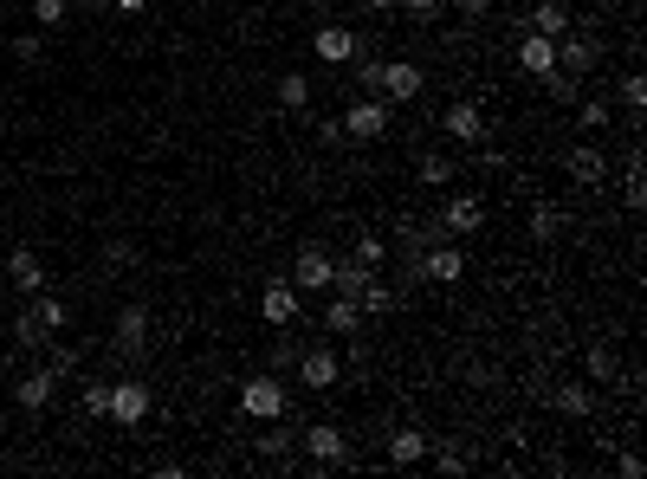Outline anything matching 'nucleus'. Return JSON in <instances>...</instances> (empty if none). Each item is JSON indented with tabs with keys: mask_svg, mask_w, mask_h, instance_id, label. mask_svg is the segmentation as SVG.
I'll list each match as a JSON object with an SVG mask.
<instances>
[{
	"mask_svg": "<svg viewBox=\"0 0 647 479\" xmlns=\"http://www.w3.org/2000/svg\"><path fill=\"white\" fill-rule=\"evenodd\" d=\"M421 85H428V72H421L415 59H382L376 65V98H389V104H415Z\"/></svg>",
	"mask_w": 647,
	"mask_h": 479,
	"instance_id": "f257e3e1",
	"label": "nucleus"
},
{
	"mask_svg": "<svg viewBox=\"0 0 647 479\" xmlns=\"http://www.w3.org/2000/svg\"><path fill=\"white\" fill-rule=\"evenodd\" d=\"M240 415H246V421H279V415H285V382H279V376L240 382Z\"/></svg>",
	"mask_w": 647,
	"mask_h": 479,
	"instance_id": "f03ea898",
	"label": "nucleus"
},
{
	"mask_svg": "<svg viewBox=\"0 0 647 479\" xmlns=\"http://www.w3.org/2000/svg\"><path fill=\"white\" fill-rule=\"evenodd\" d=\"M389 111H395L389 98H363V104H350L337 123H343V136H350V143H376V136L389 130Z\"/></svg>",
	"mask_w": 647,
	"mask_h": 479,
	"instance_id": "7ed1b4c3",
	"label": "nucleus"
},
{
	"mask_svg": "<svg viewBox=\"0 0 647 479\" xmlns=\"http://www.w3.org/2000/svg\"><path fill=\"white\" fill-rule=\"evenodd\" d=\"M479 221H486V201L479 195H447V208H440V234L447 240H460V234H479Z\"/></svg>",
	"mask_w": 647,
	"mask_h": 479,
	"instance_id": "20e7f679",
	"label": "nucleus"
},
{
	"mask_svg": "<svg viewBox=\"0 0 647 479\" xmlns=\"http://www.w3.org/2000/svg\"><path fill=\"white\" fill-rule=\"evenodd\" d=\"M143 415H149L143 382H110V421H117V428H143Z\"/></svg>",
	"mask_w": 647,
	"mask_h": 479,
	"instance_id": "39448f33",
	"label": "nucleus"
},
{
	"mask_svg": "<svg viewBox=\"0 0 647 479\" xmlns=\"http://www.w3.org/2000/svg\"><path fill=\"white\" fill-rule=\"evenodd\" d=\"M311 52H318L324 65H350L356 52H363V39H356L350 26H337V20H330V26H318V39H311Z\"/></svg>",
	"mask_w": 647,
	"mask_h": 479,
	"instance_id": "423d86ee",
	"label": "nucleus"
},
{
	"mask_svg": "<svg viewBox=\"0 0 647 479\" xmlns=\"http://www.w3.org/2000/svg\"><path fill=\"white\" fill-rule=\"evenodd\" d=\"M421 279H434V285H453V279H466V259H460V246H453V240H434L428 253H421Z\"/></svg>",
	"mask_w": 647,
	"mask_h": 479,
	"instance_id": "0eeeda50",
	"label": "nucleus"
},
{
	"mask_svg": "<svg viewBox=\"0 0 647 479\" xmlns=\"http://www.w3.org/2000/svg\"><path fill=\"white\" fill-rule=\"evenodd\" d=\"M298 441H305V454L318 460V467H337V460H350V441H343V428H330V421H318V428H305Z\"/></svg>",
	"mask_w": 647,
	"mask_h": 479,
	"instance_id": "6e6552de",
	"label": "nucleus"
},
{
	"mask_svg": "<svg viewBox=\"0 0 647 479\" xmlns=\"http://www.w3.org/2000/svg\"><path fill=\"white\" fill-rule=\"evenodd\" d=\"M298 382H305V389H337L343 382V363H337V350H305V357H298Z\"/></svg>",
	"mask_w": 647,
	"mask_h": 479,
	"instance_id": "1a4fd4ad",
	"label": "nucleus"
},
{
	"mask_svg": "<svg viewBox=\"0 0 647 479\" xmlns=\"http://www.w3.org/2000/svg\"><path fill=\"white\" fill-rule=\"evenodd\" d=\"M298 305H305V292H298V285H285V279H272L266 292H259V318H266V324H292Z\"/></svg>",
	"mask_w": 647,
	"mask_h": 479,
	"instance_id": "9d476101",
	"label": "nucleus"
},
{
	"mask_svg": "<svg viewBox=\"0 0 647 479\" xmlns=\"http://www.w3.org/2000/svg\"><path fill=\"white\" fill-rule=\"evenodd\" d=\"M7 279H13V292H26V298L46 292V266H39L33 246H13V253H7Z\"/></svg>",
	"mask_w": 647,
	"mask_h": 479,
	"instance_id": "9b49d317",
	"label": "nucleus"
},
{
	"mask_svg": "<svg viewBox=\"0 0 647 479\" xmlns=\"http://www.w3.org/2000/svg\"><path fill=\"white\" fill-rule=\"evenodd\" d=\"M330 272H337V259L324 246H298V292H330Z\"/></svg>",
	"mask_w": 647,
	"mask_h": 479,
	"instance_id": "f8f14e48",
	"label": "nucleus"
},
{
	"mask_svg": "<svg viewBox=\"0 0 647 479\" xmlns=\"http://www.w3.org/2000/svg\"><path fill=\"white\" fill-rule=\"evenodd\" d=\"M440 130H447L453 143H486V117H479V104H447Z\"/></svg>",
	"mask_w": 647,
	"mask_h": 479,
	"instance_id": "ddd939ff",
	"label": "nucleus"
},
{
	"mask_svg": "<svg viewBox=\"0 0 647 479\" xmlns=\"http://www.w3.org/2000/svg\"><path fill=\"white\" fill-rule=\"evenodd\" d=\"M563 175H570V182H583V188H596L602 175H609V156H602V149H589V143H576L570 156H563Z\"/></svg>",
	"mask_w": 647,
	"mask_h": 479,
	"instance_id": "4468645a",
	"label": "nucleus"
},
{
	"mask_svg": "<svg viewBox=\"0 0 647 479\" xmlns=\"http://www.w3.org/2000/svg\"><path fill=\"white\" fill-rule=\"evenodd\" d=\"M518 65H525L531 78L557 72V39H544V33H525V39H518Z\"/></svg>",
	"mask_w": 647,
	"mask_h": 479,
	"instance_id": "2eb2a0df",
	"label": "nucleus"
},
{
	"mask_svg": "<svg viewBox=\"0 0 647 479\" xmlns=\"http://www.w3.org/2000/svg\"><path fill=\"white\" fill-rule=\"evenodd\" d=\"M143 344H149V311L143 305H123L117 311V350H123V357H136Z\"/></svg>",
	"mask_w": 647,
	"mask_h": 479,
	"instance_id": "dca6fc26",
	"label": "nucleus"
},
{
	"mask_svg": "<svg viewBox=\"0 0 647 479\" xmlns=\"http://www.w3.org/2000/svg\"><path fill=\"white\" fill-rule=\"evenodd\" d=\"M557 65H563V72H576V78H583L589 65H596V39H583V33H563V39H557Z\"/></svg>",
	"mask_w": 647,
	"mask_h": 479,
	"instance_id": "f3484780",
	"label": "nucleus"
},
{
	"mask_svg": "<svg viewBox=\"0 0 647 479\" xmlns=\"http://www.w3.org/2000/svg\"><path fill=\"white\" fill-rule=\"evenodd\" d=\"M369 279H376V266H363V259H337V272H330V292H337V298H356Z\"/></svg>",
	"mask_w": 647,
	"mask_h": 479,
	"instance_id": "a211bd4d",
	"label": "nucleus"
},
{
	"mask_svg": "<svg viewBox=\"0 0 647 479\" xmlns=\"http://www.w3.org/2000/svg\"><path fill=\"white\" fill-rule=\"evenodd\" d=\"M389 460H395V467H421V460H428V434H421V428L389 434Z\"/></svg>",
	"mask_w": 647,
	"mask_h": 479,
	"instance_id": "6ab92c4d",
	"label": "nucleus"
},
{
	"mask_svg": "<svg viewBox=\"0 0 647 479\" xmlns=\"http://www.w3.org/2000/svg\"><path fill=\"white\" fill-rule=\"evenodd\" d=\"M531 33L563 39V33H570V7H563V0H538V7H531Z\"/></svg>",
	"mask_w": 647,
	"mask_h": 479,
	"instance_id": "aec40b11",
	"label": "nucleus"
},
{
	"mask_svg": "<svg viewBox=\"0 0 647 479\" xmlns=\"http://www.w3.org/2000/svg\"><path fill=\"white\" fill-rule=\"evenodd\" d=\"M52 382H59V369H52V363H39L33 376H26L20 389H13V395H20V408H46V402H52Z\"/></svg>",
	"mask_w": 647,
	"mask_h": 479,
	"instance_id": "412c9836",
	"label": "nucleus"
},
{
	"mask_svg": "<svg viewBox=\"0 0 647 479\" xmlns=\"http://www.w3.org/2000/svg\"><path fill=\"white\" fill-rule=\"evenodd\" d=\"M324 331H337V337L363 331V305H356V298H330L324 305Z\"/></svg>",
	"mask_w": 647,
	"mask_h": 479,
	"instance_id": "4be33fe9",
	"label": "nucleus"
},
{
	"mask_svg": "<svg viewBox=\"0 0 647 479\" xmlns=\"http://www.w3.org/2000/svg\"><path fill=\"white\" fill-rule=\"evenodd\" d=\"M550 408H557V415H589V408H596V395H589V382H557Z\"/></svg>",
	"mask_w": 647,
	"mask_h": 479,
	"instance_id": "5701e85b",
	"label": "nucleus"
},
{
	"mask_svg": "<svg viewBox=\"0 0 647 479\" xmlns=\"http://www.w3.org/2000/svg\"><path fill=\"white\" fill-rule=\"evenodd\" d=\"M39 318V331H65V318H72V311H65V298H52V292H33V305H26Z\"/></svg>",
	"mask_w": 647,
	"mask_h": 479,
	"instance_id": "b1692460",
	"label": "nucleus"
},
{
	"mask_svg": "<svg viewBox=\"0 0 647 479\" xmlns=\"http://www.w3.org/2000/svg\"><path fill=\"white\" fill-rule=\"evenodd\" d=\"M279 104H285V111H305V104H311V78L305 72H285L279 78Z\"/></svg>",
	"mask_w": 647,
	"mask_h": 479,
	"instance_id": "393cba45",
	"label": "nucleus"
},
{
	"mask_svg": "<svg viewBox=\"0 0 647 479\" xmlns=\"http://www.w3.org/2000/svg\"><path fill=\"white\" fill-rule=\"evenodd\" d=\"M544 91H550L557 104H576V98H583V78H576V72H563V65H557V72H544Z\"/></svg>",
	"mask_w": 647,
	"mask_h": 479,
	"instance_id": "a878e982",
	"label": "nucleus"
},
{
	"mask_svg": "<svg viewBox=\"0 0 647 479\" xmlns=\"http://www.w3.org/2000/svg\"><path fill=\"white\" fill-rule=\"evenodd\" d=\"M609 123V104L602 98H576V130H602Z\"/></svg>",
	"mask_w": 647,
	"mask_h": 479,
	"instance_id": "bb28decb",
	"label": "nucleus"
},
{
	"mask_svg": "<svg viewBox=\"0 0 647 479\" xmlns=\"http://www.w3.org/2000/svg\"><path fill=\"white\" fill-rule=\"evenodd\" d=\"M453 175H460V169H453L447 156H421V182H428V188H447Z\"/></svg>",
	"mask_w": 647,
	"mask_h": 479,
	"instance_id": "cd10ccee",
	"label": "nucleus"
},
{
	"mask_svg": "<svg viewBox=\"0 0 647 479\" xmlns=\"http://www.w3.org/2000/svg\"><path fill=\"white\" fill-rule=\"evenodd\" d=\"M563 227H570V221H563L557 208H531V234H538V240H557Z\"/></svg>",
	"mask_w": 647,
	"mask_h": 479,
	"instance_id": "c85d7f7f",
	"label": "nucleus"
},
{
	"mask_svg": "<svg viewBox=\"0 0 647 479\" xmlns=\"http://www.w3.org/2000/svg\"><path fill=\"white\" fill-rule=\"evenodd\" d=\"M356 305H363V311H389V305H395V292H389L382 279H369L363 292H356Z\"/></svg>",
	"mask_w": 647,
	"mask_h": 479,
	"instance_id": "c756f323",
	"label": "nucleus"
},
{
	"mask_svg": "<svg viewBox=\"0 0 647 479\" xmlns=\"http://www.w3.org/2000/svg\"><path fill=\"white\" fill-rule=\"evenodd\" d=\"M428 460H434L440 473H466V467H473V460H466L460 447H434V441H428Z\"/></svg>",
	"mask_w": 647,
	"mask_h": 479,
	"instance_id": "7c9ffc66",
	"label": "nucleus"
},
{
	"mask_svg": "<svg viewBox=\"0 0 647 479\" xmlns=\"http://www.w3.org/2000/svg\"><path fill=\"white\" fill-rule=\"evenodd\" d=\"M85 415H110V382H85Z\"/></svg>",
	"mask_w": 647,
	"mask_h": 479,
	"instance_id": "2f4dec72",
	"label": "nucleus"
},
{
	"mask_svg": "<svg viewBox=\"0 0 647 479\" xmlns=\"http://www.w3.org/2000/svg\"><path fill=\"white\" fill-rule=\"evenodd\" d=\"M13 337H20V344H46L52 331H39V318H33V311H20V324H13Z\"/></svg>",
	"mask_w": 647,
	"mask_h": 479,
	"instance_id": "473e14b6",
	"label": "nucleus"
},
{
	"mask_svg": "<svg viewBox=\"0 0 647 479\" xmlns=\"http://www.w3.org/2000/svg\"><path fill=\"white\" fill-rule=\"evenodd\" d=\"M382 253H389V246H382L376 234H356V259H363V266H382Z\"/></svg>",
	"mask_w": 647,
	"mask_h": 479,
	"instance_id": "72a5a7b5",
	"label": "nucleus"
},
{
	"mask_svg": "<svg viewBox=\"0 0 647 479\" xmlns=\"http://www.w3.org/2000/svg\"><path fill=\"white\" fill-rule=\"evenodd\" d=\"M33 20L39 26H65V0H33Z\"/></svg>",
	"mask_w": 647,
	"mask_h": 479,
	"instance_id": "f704fd0d",
	"label": "nucleus"
},
{
	"mask_svg": "<svg viewBox=\"0 0 647 479\" xmlns=\"http://www.w3.org/2000/svg\"><path fill=\"white\" fill-rule=\"evenodd\" d=\"M622 195H628V208H641V201H647V182H641V162H628V182H622Z\"/></svg>",
	"mask_w": 647,
	"mask_h": 479,
	"instance_id": "c9c22d12",
	"label": "nucleus"
},
{
	"mask_svg": "<svg viewBox=\"0 0 647 479\" xmlns=\"http://www.w3.org/2000/svg\"><path fill=\"white\" fill-rule=\"evenodd\" d=\"M589 369H596L602 382H615V350H609V344H596V350H589Z\"/></svg>",
	"mask_w": 647,
	"mask_h": 479,
	"instance_id": "e433bc0d",
	"label": "nucleus"
},
{
	"mask_svg": "<svg viewBox=\"0 0 647 479\" xmlns=\"http://www.w3.org/2000/svg\"><path fill=\"white\" fill-rule=\"evenodd\" d=\"M622 104H628V111H641V104H647V85H641V72H628V78H622Z\"/></svg>",
	"mask_w": 647,
	"mask_h": 479,
	"instance_id": "4c0bfd02",
	"label": "nucleus"
},
{
	"mask_svg": "<svg viewBox=\"0 0 647 479\" xmlns=\"http://www.w3.org/2000/svg\"><path fill=\"white\" fill-rule=\"evenodd\" d=\"M395 7H402L408 20H434V13H440V0H395Z\"/></svg>",
	"mask_w": 647,
	"mask_h": 479,
	"instance_id": "58836bf2",
	"label": "nucleus"
},
{
	"mask_svg": "<svg viewBox=\"0 0 647 479\" xmlns=\"http://www.w3.org/2000/svg\"><path fill=\"white\" fill-rule=\"evenodd\" d=\"M130 259H136L130 240H110V246H104V266H130Z\"/></svg>",
	"mask_w": 647,
	"mask_h": 479,
	"instance_id": "ea45409f",
	"label": "nucleus"
},
{
	"mask_svg": "<svg viewBox=\"0 0 647 479\" xmlns=\"http://www.w3.org/2000/svg\"><path fill=\"white\" fill-rule=\"evenodd\" d=\"M13 59L33 65V59H39V33H20V39H13Z\"/></svg>",
	"mask_w": 647,
	"mask_h": 479,
	"instance_id": "a19ab883",
	"label": "nucleus"
},
{
	"mask_svg": "<svg viewBox=\"0 0 647 479\" xmlns=\"http://www.w3.org/2000/svg\"><path fill=\"white\" fill-rule=\"evenodd\" d=\"M298 363V344H285V337H279V344H272V369H292Z\"/></svg>",
	"mask_w": 647,
	"mask_h": 479,
	"instance_id": "79ce46f5",
	"label": "nucleus"
},
{
	"mask_svg": "<svg viewBox=\"0 0 647 479\" xmlns=\"http://www.w3.org/2000/svg\"><path fill=\"white\" fill-rule=\"evenodd\" d=\"M259 447H266V454H285V447H292V434L272 428V434H259Z\"/></svg>",
	"mask_w": 647,
	"mask_h": 479,
	"instance_id": "37998d69",
	"label": "nucleus"
},
{
	"mask_svg": "<svg viewBox=\"0 0 647 479\" xmlns=\"http://www.w3.org/2000/svg\"><path fill=\"white\" fill-rule=\"evenodd\" d=\"M453 7H460V13H466V20H479V13H486V7H492V0H453Z\"/></svg>",
	"mask_w": 647,
	"mask_h": 479,
	"instance_id": "c03bdc74",
	"label": "nucleus"
},
{
	"mask_svg": "<svg viewBox=\"0 0 647 479\" xmlns=\"http://www.w3.org/2000/svg\"><path fill=\"white\" fill-rule=\"evenodd\" d=\"M110 7H117V13H143L149 0H110Z\"/></svg>",
	"mask_w": 647,
	"mask_h": 479,
	"instance_id": "a18cd8bd",
	"label": "nucleus"
},
{
	"mask_svg": "<svg viewBox=\"0 0 647 479\" xmlns=\"http://www.w3.org/2000/svg\"><path fill=\"white\" fill-rule=\"evenodd\" d=\"M363 7H369V13H389V7H395V0H363Z\"/></svg>",
	"mask_w": 647,
	"mask_h": 479,
	"instance_id": "49530a36",
	"label": "nucleus"
}]
</instances>
